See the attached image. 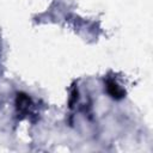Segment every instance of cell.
Instances as JSON below:
<instances>
[{
  "instance_id": "obj_1",
  "label": "cell",
  "mask_w": 153,
  "mask_h": 153,
  "mask_svg": "<svg viewBox=\"0 0 153 153\" xmlns=\"http://www.w3.org/2000/svg\"><path fill=\"white\" fill-rule=\"evenodd\" d=\"M105 85H106V92L114 98V99H121L124 97L126 92L117 85V82L111 79V78H108L105 80Z\"/></svg>"
}]
</instances>
